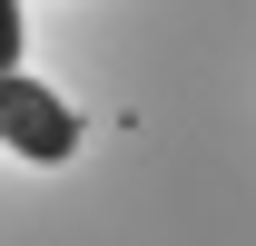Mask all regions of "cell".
I'll return each mask as SVG.
<instances>
[{"label":"cell","instance_id":"1","mask_svg":"<svg viewBox=\"0 0 256 246\" xmlns=\"http://www.w3.org/2000/svg\"><path fill=\"white\" fill-rule=\"evenodd\" d=\"M0 148L30 158V168H69V158H79V108H69L50 79L10 69V79H0Z\"/></svg>","mask_w":256,"mask_h":246},{"label":"cell","instance_id":"2","mask_svg":"<svg viewBox=\"0 0 256 246\" xmlns=\"http://www.w3.org/2000/svg\"><path fill=\"white\" fill-rule=\"evenodd\" d=\"M20 40H30V20H20V0H0V79L20 69Z\"/></svg>","mask_w":256,"mask_h":246}]
</instances>
